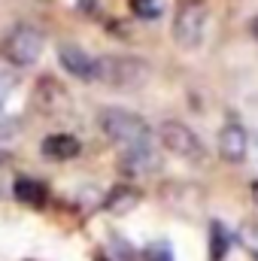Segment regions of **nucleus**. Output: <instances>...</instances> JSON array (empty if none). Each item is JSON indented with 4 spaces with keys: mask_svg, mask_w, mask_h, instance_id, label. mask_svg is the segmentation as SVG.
<instances>
[{
    "mask_svg": "<svg viewBox=\"0 0 258 261\" xmlns=\"http://www.w3.org/2000/svg\"><path fill=\"white\" fill-rule=\"evenodd\" d=\"M97 125L104 130V137H107L110 143H116L122 152H134V149H149V146H155L149 125H146L140 116L128 113V110L107 107V110H100Z\"/></svg>",
    "mask_w": 258,
    "mask_h": 261,
    "instance_id": "f257e3e1",
    "label": "nucleus"
},
{
    "mask_svg": "<svg viewBox=\"0 0 258 261\" xmlns=\"http://www.w3.org/2000/svg\"><path fill=\"white\" fill-rule=\"evenodd\" d=\"M94 79L110 88H140L149 79V67L134 55H104L94 61Z\"/></svg>",
    "mask_w": 258,
    "mask_h": 261,
    "instance_id": "f03ea898",
    "label": "nucleus"
},
{
    "mask_svg": "<svg viewBox=\"0 0 258 261\" xmlns=\"http://www.w3.org/2000/svg\"><path fill=\"white\" fill-rule=\"evenodd\" d=\"M40 52H43V34H40V28H34V24H18V28H12V31L6 34V40H3V58L12 67L37 64Z\"/></svg>",
    "mask_w": 258,
    "mask_h": 261,
    "instance_id": "7ed1b4c3",
    "label": "nucleus"
},
{
    "mask_svg": "<svg viewBox=\"0 0 258 261\" xmlns=\"http://www.w3.org/2000/svg\"><path fill=\"white\" fill-rule=\"evenodd\" d=\"M207 28V6L200 0H186L173 18V40L179 49H197Z\"/></svg>",
    "mask_w": 258,
    "mask_h": 261,
    "instance_id": "20e7f679",
    "label": "nucleus"
},
{
    "mask_svg": "<svg viewBox=\"0 0 258 261\" xmlns=\"http://www.w3.org/2000/svg\"><path fill=\"white\" fill-rule=\"evenodd\" d=\"M161 143H164L173 155H179V158H186V161H194V164H200V161L207 158V149H203L200 137H197L192 128H186L183 122H164V125H161Z\"/></svg>",
    "mask_w": 258,
    "mask_h": 261,
    "instance_id": "39448f33",
    "label": "nucleus"
},
{
    "mask_svg": "<svg viewBox=\"0 0 258 261\" xmlns=\"http://www.w3.org/2000/svg\"><path fill=\"white\" fill-rule=\"evenodd\" d=\"M34 103L46 116H61V113H67V107H70V94H67V88L58 79L43 76L37 82V88H34Z\"/></svg>",
    "mask_w": 258,
    "mask_h": 261,
    "instance_id": "423d86ee",
    "label": "nucleus"
},
{
    "mask_svg": "<svg viewBox=\"0 0 258 261\" xmlns=\"http://www.w3.org/2000/svg\"><path fill=\"white\" fill-rule=\"evenodd\" d=\"M246 149H249V137L240 125H225L219 134V155L231 164L243 161L246 158Z\"/></svg>",
    "mask_w": 258,
    "mask_h": 261,
    "instance_id": "0eeeda50",
    "label": "nucleus"
},
{
    "mask_svg": "<svg viewBox=\"0 0 258 261\" xmlns=\"http://www.w3.org/2000/svg\"><path fill=\"white\" fill-rule=\"evenodd\" d=\"M58 61L64 67L70 76H76V79H94V61L97 58H91L85 49H79V46H61L58 49Z\"/></svg>",
    "mask_w": 258,
    "mask_h": 261,
    "instance_id": "6e6552de",
    "label": "nucleus"
},
{
    "mask_svg": "<svg viewBox=\"0 0 258 261\" xmlns=\"http://www.w3.org/2000/svg\"><path fill=\"white\" fill-rule=\"evenodd\" d=\"M43 155L49 158V161H70V158H76L79 155V140L73 137V134H52V137H46L43 140Z\"/></svg>",
    "mask_w": 258,
    "mask_h": 261,
    "instance_id": "1a4fd4ad",
    "label": "nucleus"
},
{
    "mask_svg": "<svg viewBox=\"0 0 258 261\" xmlns=\"http://www.w3.org/2000/svg\"><path fill=\"white\" fill-rule=\"evenodd\" d=\"M12 195L18 203L24 206H43L46 203V186L40 179H31V176H18L15 186H12Z\"/></svg>",
    "mask_w": 258,
    "mask_h": 261,
    "instance_id": "9d476101",
    "label": "nucleus"
},
{
    "mask_svg": "<svg viewBox=\"0 0 258 261\" xmlns=\"http://www.w3.org/2000/svg\"><path fill=\"white\" fill-rule=\"evenodd\" d=\"M122 167L128 173H152V170H158V152H155V146L122 152Z\"/></svg>",
    "mask_w": 258,
    "mask_h": 261,
    "instance_id": "9b49d317",
    "label": "nucleus"
},
{
    "mask_svg": "<svg viewBox=\"0 0 258 261\" xmlns=\"http://www.w3.org/2000/svg\"><path fill=\"white\" fill-rule=\"evenodd\" d=\"M137 203H140V192H137V189H128V186L116 189L113 195L107 197V210H110L113 216H125V213H131Z\"/></svg>",
    "mask_w": 258,
    "mask_h": 261,
    "instance_id": "f8f14e48",
    "label": "nucleus"
},
{
    "mask_svg": "<svg viewBox=\"0 0 258 261\" xmlns=\"http://www.w3.org/2000/svg\"><path fill=\"white\" fill-rule=\"evenodd\" d=\"M210 252H213V258H222L228 252V231H225V225H213V231H210Z\"/></svg>",
    "mask_w": 258,
    "mask_h": 261,
    "instance_id": "ddd939ff",
    "label": "nucleus"
},
{
    "mask_svg": "<svg viewBox=\"0 0 258 261\" xmlns=\"http://www.w3.org/2000/svg\"><path fill=\"white\" fill-rule=\"evenodd\" d=\"M131 9L140 18H158L164 6H161V0H131Z\"/></svg>",
    "mask_w": 258,
    "mask_h": 261,
    "instance_id": "4468645a",
    "label": "nucleus"
},
{
    "mask_svg": "<svg viewBox=\"0 0 258 261\" xmlns=\"http://www.w3.org/2000/svg\"><path fill=\"white\" fill-rule=\"evenodd\" d=\"M146 261H173V252L167 243H152L146 249Z\"/></svg>",
    "mask_w": 258,
    "mask_h": 261,
    "instance_id": "2eb2a0df",
    "label": "nucleus"
},
{
    "mask_svg": "<svg viewBox=\"0 0 258 261\" xmlns=\"http://www.w3.org/2000/svg\"><path fill=\"white\" fill-rule=\"evenodd\" d=\"M9 88H12V79H9V76H3V73H0V100H3V97H6V94H9Z\"/></svg>",
    "mask_w": 258,
    "mask_h": 261,
    "instance_id": "dca6fc26",
    "label": "nucleus"
},
{
    "mask_svg": "<svg viewBox=\"0 0 258 261\" xmlns=\"http://www.w3.org/2000/svg\"><path fill=\"white\" fill-rule=\"evenodd\" d=\"M249 34H252V37H255V40H258V18H255V21H252V24H249Z\"/></svg>",
    "mask_w": 258,
    "mask_h": 261,
    "instance_id": "f3484780",
    "label": "nucleus"
},
{
    "mask_svg": "<svg viewBox=\"0 0 258 261\" xmlns=\"http://www.w3.org/2000/svg\"><path fill=\"white\" fill-rule=\"evenodd\" d=\"M252 195H255V200H258V182H252Z\"/></svg>",
    "mask_w": 258,
    "mask_h": 261,
    "instance_id": "a211bd4d",
    "label": "nucleus"
},
{
    "mask_svg": "<svg viewBox=\"0 0 258 261\" xmlns=\"http://www.w3.org/2000/svg\"><path fill=\"white\" fill-rule=\"evenodd\" d=\"M255 149H258V137H255Z\"/></svg>",
    "mask_w": 258,
    "mask_h": 261,
    "instance_id": "6ab92c4d",
    "label": "nucleus"
}]
</instances>
